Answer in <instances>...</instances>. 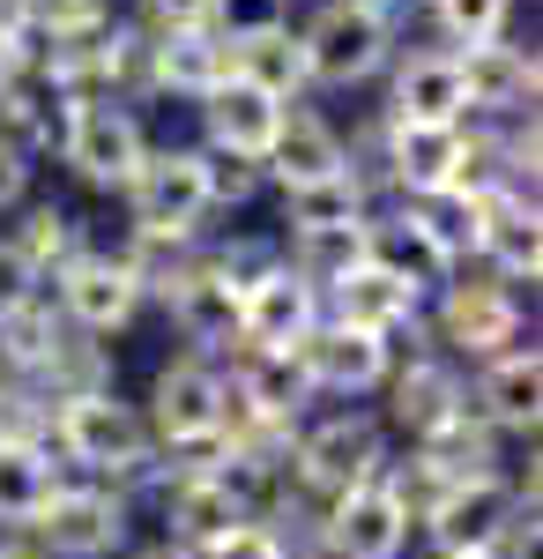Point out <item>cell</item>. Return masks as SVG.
I'll return each mask as SVG.
<instances>
[{
    "label": "cell",
    "instance_id": "6da1fadb",
    "mask_svg": "<svg viewBox=\"0 0 543 559\" xmlns=\"http://www.w3.org/2000/svg\"><path fill=\"white\" fill-rule=\"evenodd\" d=\"M45 448H60L75 463V477L120 485V492L126 485H149V471H157V440L142 426V403H126L120 388L60 403L52 426H45Z\"/></svg>",
    "mask_w": 543,
    "mask_h": 559
},
{
    "label": "cell",
    "instance_id": "7a4b0ae2",
    "mask_svg": "<svg viewBox=\"0 0 543 559\" xmlns=\"http://www.w3.org/2000/svg\"><path fill=\"white\" fill-rule=\"evenodd\" d=\"M379 471H387V432H379V418H365V411H335V418H321V426H298V440H291L298 508H291V522H321L328 500L373 485ZM305 537H313V530H305Z\"/></svg>",
    "mask_w": 543,
    "mask_h": 559
},
{
    "label": "cell",
    "instance_id": "3957f363",
    "mask_svg": "<svg viewBox=\"0 0 543 559\" xmlns=\"http://www.w3.org/2000/svg\"><path fill=\"white\" fill-rule=\"evenodd\" d=\"M45 559H112L134 537V492L97 485V477H60L38 522L23 530Z\"/></svg>",
    "mask_w": 543,
    "mask_h": 559
},
{
    "label": "cell",
    "instance_id": "277c9868",
    "mask_svg": "<svg viewBox=\"0 0 543 559\" xmlns=\"http://www.w3.org/2000/svg\"><path fill=\"white\" fill-rule=\"evenodd\" d=\"M298 52H305V83L321 90L373 83L387 68V52H395V23L373 0H321L313 23L298 31Z\"/></svg>",
    "mask_w": 543,
    "mask_h": 559
},
{
    "label": "cell",
    "instance_id": "5b68a950",
    "mask_svg": "<svg viewBox=\"0 0 543 559\" xmlns=\"http://www.w3.org/2000/svg\"><path fill=\"white\" fill-rule=\"evenodd\" d=\"M439 344H447V358H469V366H484V358H506V350L529 344V313H521V299H514V284H499V276H447L439 284Z\"/></svg>",
    "mask_w": 543,
    "mask_h": 559
},
{
    "label": "cell",
    "instance_id": "8992f818",
    "mask_svg": "<svg viewBox=\"0 0 543 559\" xmlns=\"http://www.w3.org/2000/svg\"><path fill=\"white\" fill-rule=\"evenodd\" d=\"M216 418H224V366L202 358V350H179L157 366L149 381V411L142 426L165 455H186V448H209L216 440Z\"/></svg>",
    "mask_w": 543,
    "mask_h": 559
},
{
    "label": "cell",
    "instance_id": "52a82bcc",
    "mask_svg": "<svg viewBox=\"0 0 543 559\" xmlns=\"http://www.w3.org/2000/svg\"><path fill=\"white\" fill-rule=\"evenodd\" d=\"M60 165L83 179V187H105V194H126V179L142 173L149 157V134L126 105H68L60 112Z\"/></svg>",
    "mask_w": 543,
    "mask_h": 559
},
{
    "label": "cell",
    "instance_id": "ba28073f",
    "mask_svg": "<svg viewBox=\"0 0 543 559\" xmlns=\"http://www.w3.org/2000/svg\"><path fill=\"white\" fill-rule=\"evenodd\" d=\"M45 292H52V306H60V321L83 329V336H97V344L120 336L126 321L149 306V292L134 284V269H126L120 254H105V247H83V254L68 261Z\"/></svg>",
    "mask_w": 543,
    "mask_h": 559
},
{
    "label": "cell",
    "instance_id": "9c48e42d",
    "mask_svg": "<svg viewBox=\"0 0 543 559\" xmlns=\"http://www.w3.org/2000/svg\"><path fill=\"white\" fill-rule=\"evenodd\" d=\"M410 537H418V522L402 515V500L373 477V485H358V492H342V500L321 508L313 537H305V552H328V559H402V552H410Z\"/></svg>",
    "mask_w": 543,
    "mask_h": 559
},
{
    "label": "cell",
    "instance_id": "30bf717a",
    "mask_svg": "<svg viewBox=\"0 0 543 559\" xmlns=\"http://www.w3.org/2000/svg\"><path fill=\"white\" fill-rule=\"evenodd\" d=\"M126 210L134 231L157 239H194L209 216V187H202V150H149L142 173L126 179Z\"/></svg>",
    "mask_w": 543,
    "mask_h": 559
},
{
    "label": "cell",
    "instance_id": "8fae6325",
    "mask_svg": "<svg viewBox=\"0 0 543 559\" xmlns=\"http://www.w3.org/2000/svg\"><path fill=\"white\" fill-rule=\"evenodd\" d=\"M514 515H536V508L499 471V477H461V485H447L418 530L432 537V552H492L506 530H514Z\"/></svg>",
    "mask_w": 543,
    "mask_h": 559
},
{
    "label": "cell",
    "instance_id": "7c38bea8",
    "mask_svg": "<svg viewBox=\"0 0 543 559\" xmlns=\"http://www.w3.org/2000/svg\"><path fill=\"white\" fill-rule=\"evenodd\" d=\"M157 299H165L171 329L202 350V358H216V350H239V292L216 276L209 254H194V261H186V269L165 284V292H157Z\"/></svg>",
    "mask_w": 543,
    "mask_h": 559
},
{
    "label": "cell",
    "instance_id": "4fadbf2b",
    "mask_svg": "<svg viewBox=\"0 0 543 559\" xmlns=\"http://www.w3.org/2000/svg\"><path fill=\"white\" fill-rule=\"evenodd\" d=\"M298 366H305L313 395H373V388H387V373H395V344L358 336V329H342V321H321V329L298 344Z\"/></svg>",
    "mask_w": 543,
    "mask_h": 559
},
{
    "label": "cell",
    "instance_id": "5bb4252c",
    "mask_svg": "<svg viewBox=\"0 0 543 559\" xmlns=\"http://www.w3.org/2000/svg\"><path fill=\"white\" fill-rule=\"evenodd\" d=\"M455 75H461L469 112H492V120H529L536 112V52H521V45H506V38L461 45Z\"/></svg>",
    "mask_w": 543,
    "mask_h": 559
},
{
    "label": "cell",
    "instance_id": "9a60e30c",
    "mask_svg": "<svg viewBox=\"0 0 543 559\" xmlns=\"http://www.w3.org/2000/svg\"><path fill=\"white\" fill-rule=\"evenodd\" d=\"M313 329H321V292L298 284L283 261H276L261 284L239 292V344H253V350H298Z\"/></svg>",
    "mask_w": 543,
    "mask_h": 559
},
{
    "label": "cell",
    "instance_id": "2e32d148",
    "mask_svg": "<svg viewBox=\"0 0 543 559\" xmlns=\"http://www.w3.org/2000/svg\"><path fill=\"white\" fill-rule=\"evenodd\" d=\"M418 313H424V292H410L402 276H387V269H373V261L350 269L328 299H321V321H342V329L379 336V344H395L402 329H418Z\"/></svg>",
    "mask_w": 543,
    "mask_h": 559
},
{
    "label": "cell",
    "instance_id": "e0dca14e",
    "mask_svg": "<svg viewBox=\"0 0 543 559\" xmlns=\"http://www.w3.org/2000/svg\"><path fill=\"white\" fill-rule=\"evenodd\" d=\"M387 120H402V128H461V120H469L455 52H447V45H418V52H402L395 90H387Z\"/></svg>",
    "mask_w": 543,
    "mask_h": 559
},
{
    "label": "cell",
    "instance_id": "ac0fdd59",
    "mask_svg": "<svg viewBox=\"0 0 543 559\" xmlns=\"http://www.w3.org/2000/svg\"><path fill=\"white\" fill-rule=\"evenodd\" d=\"M469 411L499 432V440H506V432L536 440V418H543V358H536V344L506 350V358H484V366H476V395H469Z\"/></svg>",
    "mask_w": 543,
    "mask_h": 559
},
{
    "label": "cell",
    "instance_id": "d6986e66",
    "mask_svg": "<svg viewBox=\"0 0 543 559\" xmlns=\"http://www.w3.org/2000/svg\"><path fill=\"white\" fill-rule=\"evenodd\" d=\"M461 403H469V381H461V366L447 358V350H418L410 366H395L387 373V418L410 432H432L439 418H455Z\"/></svg>",
    "mask_w": 543,
    "mask_h": 559
},
{
    "label": "cell",
    "instance_id": "ffe728a7",
    "mask_svg": "<svg viewBox=\"0 0 543 559\" xmlns=\"http://www.w3.org/2000/svg\"><path fill=\"white\" fill-rule=\"evenodd\" d=\"M283 112L291 105H276V97H261L253 83H231L224 90H209L202 97V150H224V157H246V165H261L268 157V142H276V128H283Z\"/></svg>",
    "mask_w": 543,
    "mask_h": 559
},
{
    "label": "cell",
    "instance_id": "44dd1931",
    "mask_svg": "<svg viewBox=\"0 0 543 559\" xmlns=\"http://www.w3.org/2000/svg\"><path fill=\"white\" fill-rule=\"evenodd\" d=\"M149 485H157V500H165V522H171V545H186V552H209L216 537L231 530L239 515V500L216 485V471H149Z\"/></svg>",
    "mask_w": 543,
    "mask_h": 559
},
{
    "label": "cell",
    "instance_id": "7402d4cb",
    "mask_svg": "<svg viewBox=\"0 0 543 559\" xmlns=\"http://www.w3.org/2000/svg\"><path fill=\"white\" fill-rule=\"evenodd\" d=\"M224 381H231V395H239L246 411L276 418V426H298V418H305V403H313V381H305L298 350H253V344H239Z\"/></svg>",
    "mask_w": 543,
    "mask_h": 559
},
{
    "label": "cell",
    "instance_id": "603a6c76",
    "mask_svg": "<svg viewBox=\"0 0 543 559\" xmlns=\"http://www.w3.org/2000/svg\"><path fill=\"white\" fill-rule=\"evenodd\" d=\"M261 173L276 179V187L335 179V173H350V142H342L321 112L291 105V112H283V128H276V142H268V157H261Z\"/></svg>",
    "mask_w": 543,
    "mask_h": 559
},
{
    "label": "cell",
    "instance_id": "cb8c5ba5",
    "mask_svg": "<svg viewBox=\"0 0 543 559\" xmlns=\"http://www.w3.org/2000/svg\"><path fill=\"white\" fill-rule=\"evenodd\" d=\"M231 83V45L216 31H165L149 38V90H171V97H209V90Z\"/></svg>",
    "mask_w": 543,
    "mask_h": 559
},
{
    "label": "cell",
    "instance_id": "d4e9b609",
    "mask_svg": "<svg viewBox=\"0 0 543 559\" xmlns=\"http://www.w3.org/2000/svg\"><path fill=\"white\" fill-rule=\"evenodd\" d=\"M461 173V128H402L387 120V179L402 187V202L447 194Z\"/></svg>",
    "mask_w": 543,
    "mask_h": 559
},
{
    "label": "cell",
    "instance_id": "484cf974",
    "mask_svg": "<svg viewBox=\"0 0 543 559\" xmlns=\"http://www.w3.org/2000/svg\"><path fill=\"white\" fill-rule=\"evenodd\" d=\"M231 45V75L253 83L261 97H276V105H298L305 97V52H298V31L291 23H276V31H253V38H224Z\"/></svg>",
    "mask_w": 543,
    "mask_h": 559
},
{
    "label": "cell",
    "instance_id": "4316f807",
    "mask_svg": "<svg viewBox=\"0 0 543 559\" xmlns=\"http://www.w3.org/2000/svg\"><path fill=\"white\" fill-rule=\"evenodd\" d=\"M410 455H424V463L447 477V485H461V477H499V432H492L476 411H469V403H461L455 418H439L432 432H418V440H410Z\"/></svg>",
    "mask_w": 543,
    "mask_h": 559
},
{
    "label": "cell",
    "instance_id": "83f0119b",
    "mask_svg": "<svg viewBox=\"0 0 543 559\" xmlns=\"http://www.w3.org/2000/svg\"><path fill=\"white\" fill-rule=\"evenodd\" d=\"M68 336V321H60V306H52V292L45 284H31L23 299L0 306V373L8 381H31L45 366V350Z\"/></svg>",
    "mask_w": 543,
    "mask_h": 559
},
{
    "label": "cell",
    "instance_id": "f1b7e54d",
    "mask_svg": "<svg viewBox=\"0 0 543 559\" xmlns=\"http://www.w3.org/2000/svg\"><path fill=\"white\" fill-rule=\"evenodd\" d=\"M23 388L38 395L45 411H60V403H75V395H105V388H112V350L97 344V336H83V329H68Z\"/></svg>",
    "mask_w": 543,
    "mask_h": 559
},
{
    "label": "cell",
    "instance_id": "f546056e",
    "mask_svg": "<svg viewBox=\"0 0 543 559\" xmlns=\"http://www.w3.org/2000/svg\"><path fill=\"white\" fill-rule=\"evenodd\" d=\"M0 239H8V254L23 261V276H31V284H52L68 261L83 254V224L60 210V202H38V210H23L15 224H8V231H0Z\"/></svg>",
    "mask_w": 543,
    "mask_h": 559
},
{
    "label": "cell",
    "instance_id": "4dcf8cb0",
    "mask_svg": "<svg viewBox=\"0 0 543 559\" xmlns=\"http://www.w3.org/2000/svg\"><path fill=\"white\" fill-rule=\"evenodd\" d=\"M335 224H373V194H365V173L335 179H305V187H283V239L291 231H335Z\"/></svg>",
    "mask_w": 543,
    "mask_h": 559
},
{
    "label": "cell",
    "instance_id": "1f68e13d",
    "mask_svg": "<svg viewBox=\"0 0 543 559\" xmlns=\"http://www.w3.org/2000/svg\"><path fill=\"white\" fill-rule=\"evenodd\" d=\"M365 261L387 269V276H402L410 292H439L447 276H455V261L439 254L432 239H424L410 216H387V224H365Z\"/></svg>",
    "mask_w": 543,
    "mask_h": 559
},
{
    "label": "cell",
    "instance_id": "d6a6232c",
    "mask_svg": "<svg viewBox=\"0 0 543 559\" xmlns=\"http://www.w3.org/2000/svg\"><path fill=\"white\" fill-rule=\"evenodd\" d=\"M283 269L298 284H313L328 299L350 269H365V224H335V231H291L283 239Z\"/></svg>",
    "mask_w": 543,
    "mask_h": 559
},
{
    "label": "cell",
    "instance_id": "836d02e7",
    "mask_svg": "<svg viewBox=\"0 0 543 559\" xmlns=\"http://www.w3.org/2000/svg\"><path fill=\"white\" fill-rule=\"evenodd\" d=\"M60 142V105L45 97V83L31 75H15V83H0V150H15L23 165Z\"/></svg>",
    "mask_w": 543,
    "mask_h": 559
},
{
    "label": "cell",
    "instance_id": "e575fe53",
    "mask_svg": "<svg viewBox=\"0 0 543 559\" xmlns=\"http://www.w3.org/2000/svg\"><path fill=\"white\" fill-rule=\"evenodd\" d=\"M52 485H60L52 448H0V522L8 530H31L38 508L52 500Z\"/></svg>",
    "mask_w": 543,
    "mask_h": 559
},
{
    "label": "cell",
    "instance_id": "d590c367",
    "mask_svg": "<svg viewBox=\"0 0 543 559\" xmlns=\"http://www.w3.org/2000/svg\"><path fill=\"white\" fill-rule=\"evenodd\" d=\"M506 8H514V0H432V23H439L447 52H461V45L506 38Z\"/></svg>",
    "mask_w": 543,
    "mask_h": 559
},
{
    "label": "cell",
    "instance_id": "8d00e7d4",
    "mask_svg": "<svg viewBox=\"0 0 543 559\" xmlns=\"http://www.w3.org/2000/svg\"><path fill=\"white\" fill-rule=\"evenodd\" d=\"M8 8H15L23 31H38V38H89V31L112 23L105 0H8Z\"/></svg>",
    "mask_w": 543,
    "mask_h": 559
},
{
    "label": "cell",
    "instance_id": "74e56055",
    "mask_svg": "<svg viewBox=\"0 0 543 559\" xmlns=\"http://www.w3.org/2000/svg\"><path fill=\"white\" fill-rule=\"evenodd\" d=\"M202 187H209V210H246L253 194L268 187V173H261V165H246V157L202 150Z\"/></svg>",
    "mask_w": 543,
    "mask_h": 559
},
{
    "label": "cell",
    "instance_id": "f35d334b",
    "mask_svg": "<svg viewBox=\"0 0 543 559\" xmlns=\"http://www.w3.org/2000/svg\"><path fill=\"white\" fill-rule=\"evenodd\" d=\"M45 426H52V411L38 395L23 381H0V448H45Z\"/></svg>",
    "mask_w": 543,
    "mask_h": 559
},
{
    "label": "cell",
    "instance_id": "ab89813d",
    "mask_svg": "<svg viewBox=\"0 0 543 559\" xmlns=\"http://www.w3.org/2000/svg\"><path fill=\"white\" fill-rule=\"evenodd\" d=\"M194 559H298V545L276 530V522H231L209 552H194Z\"/></svg>",
    "mask_w": 543,
    "mask_h": 559
},
{
    "label": "cell",
    "instance_id": "60d3db41",
    "mask_svg": "<svg viewBox=\"0 0 543 559\" xmlns=\"http://www.w3.org/2000/svg\"><path fill=\"white\" fill-rule=\"evenodd\" d=\"M291 23V0H216L209 31L216 38H253V31H276Z\"/></svg>",
    "mask_w": 543,
    "mask_h": 559
},
{
    "label": "cell",
    "instance_id": "b9f144b4",
    "mask_svg": "<svg viewBox=\"0 0 543 559\" xmlns=\"http://www.w3.org/2000/svg\"><path fill=\"white\" fill-rule=\"evenodd\" d=\"M216 0H142V31L165 38V31H209Z\"/></svg>",
    "mask_w": 543,
    "mask_h": 559
},
{
    "label": "cell",
    "instance_id": "7bdbcfd3",
    "mask_svg": "<svg viewBox=\"0 0 543 559\" xmlns=\"http://www.w3.org/2000/svg\"><path fill=\"white\" fill-rule=\"evenodd\" d=\"M15 75H31V31H23V15L0 0V83H15Z\"/></svg>",
    "mask_w": 543,
    "mask_h": 559
},
{
    "label": "cell",
    "instance_id": "ee69618b",
    "mask_svg": "<svg viewBox=\"0 0 543 559\" xmlns=\"http://www.w3.org/2000/svg\"><path fill=\"white\" fill-rule=\"evenodd\" d=\"M23 194H31V165H23L15 150H0V216L23 210Z\"/></svg>",
    "mask_w": 543,
    "mask_h": 559
},
{
    "label": "cell",
    "instance_id": "f6af8a7d",
    "mask_svg": "<svg viewBox=\"0 0 543 559\" xmlns=\"http://www.w3.org/2000/svg\"><path fill=\"white\" fill-rule=\"evenodd\" d=\"M23 292H31V276H23V261L8 254V239H0V306H8V299H23Z\"/></svg>",
    "mask_w": 543,
    "mask_h": 559
},
{
    "label": "cell",
    "instance_id": "bcb514c9",
    "mask_svg": "<svg viewBox=\"0 0 543 559\" xmlns=\"http://www.w3.org/2000/svg\"><path fill=\"white\" fill-rule=\"evenodd\" d=\"M0 559H45V552L23 537V530H15V537H0Z\"/></svg>",
    "mask_w": 543,
    "mask_h": 559
},
{
    "label": "cell",
    "instance_id": "7dc6e473",
    "mask_svg": "<svg viewBox=\"0 0 543 559\" xmlns=\"http://www.w3.org/2000/svg\"><path fill=\"white\" fill-rule=\"evenodd\" d=\"M142 559H194V552H186V545H171V537H165V545H149Z\"/></svg>",
    "mask_w": 543,
    "mask_h": 559
},
{
    "label": "cell",
    "instance_id": "c3c4849f",
    "mask_svg": "<svg viewBox=\"0 0 543 559\" xmlns=\"http://www.w3.org/2000/svg\"><path fill=\"white\" fill-rule=\"evenodd\" d=\"M432 559H492V552H432Z\"/></svg>",
    "mask_w": 543,
    "mask_h": 559
},
{
    "label": "cell",
    "instance_id": "681fc988",
    "mask_svg": "<svg viewBox=\"0 0 543 559\" xmlns=\"http://www.w3.org/2000/svg\"><path fill=\"white\" fill-rule=\"evenodd\" d=\"M298 559H328V552H298Z\"/></svg>",
    "mask_w": 543,
    "mask_h": 559
}]
</instances>
